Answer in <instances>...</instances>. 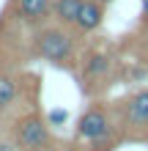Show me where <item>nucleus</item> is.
<instances>
[{"mask_svg": "<svg viewBox=\"0 0 148 151\" xmlns=\"http://www.w3.org/2000/svg\"><path fill=\"white\" fill-rule=\"evenodd\" d=\"M77 33L69 25L55 19L44 22L30 36V52L55 69H74L77 66Z\"/></svg>", "mask_w": 148, "mask_h": 151, "instance_id": "f257e3e1", "label": "nucleus"}, {"mask_svg": "<svg viewBox=\"0 0 148 151\" xmlns=\"http://www.w3.org/2000/svg\"><path fill=\"white\" fill-rule=\"evenodd\" d=\"M3 113H6V110H3V107H0V115H3Z\"/></svg>", "mask_w": 148, "mask_h": 151, "instance_id": "4468645a", "label": "nucleus"}, {"mask_svg": "<svg viewBox=\"0 0 148 151\" xmlns=\"http://www.w3.org/2000/svg\"><path fill=\"white\" fill-rule=\"evenodd\" d=\"M118 115H121V132L132 137H140V135H148V88H140V91L129 93L118 107Z\"/></svg>", "mask_w": 148, "mask_h": 151, "instance_id": "20e7f679", "label": "nucleus"}, {"mask_svg": "<svg viewBox=\"0 0 148 151\" xmlns=\"http://www.w3.org/2000/svg\"><path fill=\"white\" fill-rule=\"evenodd\" d=\"M0 151H19V146L14 143V137H0Z\"/></svg>", "mask_w": 148, "mask_h": 151, "instance_id": "9b49d317", "label": "nucleus"}, {"mask_svg": "<svg viewBox=\"0 0 148 151\" xmlns=\"http://www.w3.org/2000/svg\"><path fill=\"white\" fill-rule=\"evenodd\" d=\"M80 6H82V0H52V19L60 22V25L74 28L77 14H80Z\"/></svg>", "mask_w": 148, "mask_h": 151, "instance_id": "1a4fd4ad", "label": "nucleus"}, {"mask_svg": "<svg viewBox=\"0 0 148 151\" xmlns=\"http://www.w3.org/2000/svg\"><path fill=\"white\" fill-rule=\"evenodd\" d=\"M11 137L19 146V151H52V146H55L49 121L39 110H28L16 115L11 124Z\"/></svg>", "mask_w": 148, "mask_h": 151, "instance_id": "7ed1b4c3", "label": "nucleus"}, {"mask_svg": "<svg viewBox=\"0 0 148 151\" xmlns=\"http://www.w3.org/2000/svg\"><path fill=\"white\" fill-rule=\"evenodd\" d=\"M99 3H104V6H110V3H115V0H99Z\"/></svg>", "mask_w": 148, "mask_h": 151, "instance_id": "ddd939ff", "label": "nucleus"}, {"mask_svg": "<svg viewBox=\"0 0 148 151\" xmlns=\"http://www.w3.org/2000/svg\"><path fill=\"white\" fill-rule=\"evenodd\" d=\"M22 99V77L11 69H0V107L14 110Z\"/></svg>", "mask_w": 148, "mask_h": 151, "instance_id": "6e6552de", "label": "nucleus"}, {"mask_svg": "<svg viewBox=\"0 0 148 151\" xmlns=\"http://www.w3.org/2000/svg\"><path fill=\"white\" fill-rule=\"evenodd\" d=\"M121 127H115L110 110L104 104L93 102L91 107H85L82 115L77 118V127H74V137L85 143L91 151H112L115 143L121 140Z\"/></svg>", "mask_w": 148, "mask_h": 151, "instance_id": "f03ea898", "label": "nucleus"}, {"mask_svg": "<svg viewBox=\"0 0 148 151\" xmlns=\"http://www.w3.org/2000/svg\"><path fill=\"white\" fill-rule=\"evenodd\" d=\"M6 17L28 30H36L52 19V0H11L6 6Z\"/></svg>", "mask_w": 148, "mask_h": 151, "instance_id": "39448f33", "label": "nucleus"}, {"mask_svg": "<svg viewBox=\"0 0 148 151\" xmlns=\"http://www.w3.org/2000/svg\"><path fill=\"white\" fill-rule=\"evenodd\" d=\"M143 8H140V22H143V28H148V0H140Z\"/></svg>", "mask_w": 148, "mask_h": 151, "instance_id": "f8f14e48", "label": "nucleus"}, {"mask_svg": "<svg viewBox=\"0 0 148 151\" xmlns=\"http://www.w3.org/2000/svg\"><path fill=\"white\" fill-rule=\"evenodd\" d=\"M112 72V55L104 50H91L80 63V77H82V91L93 93L107 85V77Z\"/></svg>", "mask_w": 148, "mask_h": 151, "instance_id": "423d86ee", "label": "nucleus"}, {"mask_svg": "<svg viewBox=\"0 0 148 151\" xmlns=\"http://www.w3.org/2000/svg\"><path fill=\"white\" fill-rule=\"evenodd\" d=\"M104 22V3H99V0H82L80 6V14H77V22H74V30L80 33H93L99 30Z\"/></svg>", "mask_w": 148, "mask_h": 151, "instance_id": "0eeeda50", "label": "nucleus"}, {"mask_svg": "<svg viewBox=\"0 0 148 151\" xmlns=\"http://www.w3.org/2000/svg\"><path fill=\"white\" fill-rule=\"evenodd\" d=\"M66 118H69V113H66V110H55V113H49V115H47L49 127H55V124H63Z\"/></svg>", "mask_w": 148, "mask_h": 151, "instance_id": "9d476101", "label": "nucleus"}]
</instances>
